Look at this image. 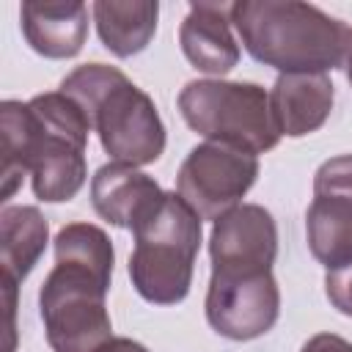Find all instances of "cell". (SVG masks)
Segmentation results:
<instances>
[{
    "label": "cell",
    "instance_id": "cell-5",
    "mask_svg": "<svg viewBox=\"0 0 352 352\" xmlns=\"http://www.w3.org/2000/svg\"><path fill=\"white\" fill-rule=\"evenodd\" d=\"M129 278L135 292L154 305H176L190 294L195 256L201 250V217L179 192H165L162 204L135 231Z\"/></svg>",
    "mask_w": 352,
    "mask_h": 352
},
{
    "label": "cell",
    "instance_id": "cell-16",
    "mask_svg": "<svg viewBox=\"0 0 352 352\" xmlns=\"http://www.w3.org/2000/svg\"><path fill=\"white\" fill-rule=\"evenodd\" d=\"M50 239V223L36 206H3L0 212V264L3 278L25 280L38 264Z\"/></svg>",
    "mask_w": 352,
    "mask_h": 352
},
{
    "label": "cell",
    "instance_id": "cell-18",
    "mask_svg": "<svg viewBox=\"0 0 352 352\" xmlns=\"http://www.w3.org/2000/svg\"><path fill=\"white\" fill-rule=\"evenodd\" d=\"M324 294H327L330 305L338 314L352 316V264L338 267V270H327V275H324Z\"/></svg>",
    "mask_w": 352,
    "mask_h": 352
},
{
    "label": "cell",
    "instance_id": "cell-13",
    "mask_svg": "<svg viewBox=\"0 0 352 352\" xmlns=\"http://www.w3.org/2000/svg\"><path fill=\"white\" fill-rule=\"evenodd\" d=\"M22 33L33 52L50 60L74 58L88 38V6L69 3H36L28 0L19 8Z\"/></svg>",
    "mask_w": 352,
    "mask_h": 352
},
{
    "label": "cell",
    "instance_id": "cell-9",
    "mask_svg": "<svg viewBox=\"0 0 352 352\" xmlns=\"http://www.w3.org/2000/svg\"><path fill=\"white\" fill-rule=\"evenodd\" d=\"M278 256L275 217L258 204H239L214 220L209 234L212 272L253 275L272 272Z\"/></svg>",
    "mask_w": 352,
    "mask_h": 352
},
{
    "label": "cell",
    "instance_id": "cell-11",
    "mask_svg": "<svg viewBox=\"0 0 352 352\" xmlns=\"http://www.w3.org/2000/svg\"><path fill=\"white\" fill-rule=\"evenodd\" d=\"M179 44L198 72L217 77L231 72L239 63V44L231 33V6L192 3L179 28Z\"/></svg>",
    "mask_w": 352,
    "mask_h": 352
},
{
    "label": "cell",
    "instance_id": "cell-17",
    "mask_svg": "<svg viewBox=\"0 0 352 352\" xmlns=\"http://www.w3.org/2000/svg\"><path fill=\"white\" fill-rule=\"evenodd\" d=\"M346 192L352 195V154H338L324 160L314 173V192Z\"/></svg>",
    "mask_w": 352,
    "mask_h": 352
},
{
    "label": "cell",
    "instance_id": "cell-20",
    "mask_svg": "<svg viewBox=\"0 0 352 352\" xmlns=\"http://www.w3.org/2000/svg\"><path fill=\"white\" fill-rule=\"evenodd\" d=\"M99 352H148L143 344H138V341H132V338H124V336H118V338H110Z\"/></svg>",
    "mask_w": 352,
    "mask_h": 352
},
{
    "label": "cell",
    "instance_id": "cell-1",
    "mask_svg": "<svg viewBox=\"0 0 352 352\" xmlns=\"http://www.w3.org/2000/svg\"><path fill=\"white\" fill-rule=\"evenodd\" d=\"M3 129V187L6 204L25 173H30L38 201H72L88 176L85 146L91 124L80 104L63 91L38 94L30 102L6 99L0 104Z\"/></svg>",
    "mask_w": 352,
    "mask_h": 352
},
{
    "label": "cell",
    "instance_id": "cell-8",
    "mask_svg": "<svg viewBox=\"0 0 352 352\" xmlns=\"http://www.w3.org/2000/svg\"><path fill=\"white\" fill-rule=\"evenodd\" d=\"M206 322L231 341H253L270 333L280 314V289L272 272H212L206 289Z\"/></svg>",
    "mask_w": 352,
    "mask_h": 352
},
{
    "label": "cell",
    "instance_id": "cell-2",
    "mask_svg": "<svg viewBox=\"0 0 352 352\" xmlns=\"http://www.w3.org/2000/svg\"><path fill=\"white\" fill-rule=\"evenodd\" d=\"M116 250L94 223H66L55 236V267L41 283L38 311L52 352H99L113 338L107 292Z\"/></svg>",
    "mask_w": 352,
    "mask_h": 352
},
{
    "label": "cell",
    "instance_id": "cell-10",
    "mask_svg": "<svg viewBox=\"0 0 352 352\" xmlns=\"http://www.w3.org/2000/svg\"><path fill=\"white\" fill-rule=\"evenodd\" d=\"M162 187L135 165L107 162L91 179L94 212L116 228L135 231L162 204Z\"/></svg>",
    "mask_w": 352,
    "mask_h": 352
},
{
    "label": "cell",
    "instance_id": "cell-12",
    "mask_svg": "<svg viewBox=\"0 0 352 352\" xmlns=\"http://www.w3.org/2000/svg\"><path fill=\"white\" fill-rule=\"evenodd\" d=\"M336 88L327 74H280L270 91L272 121L286 138L316 132L333 110Z\"/></svg>",
    "mask_w": 352,
    "mask_h": 352
},
{
    "label": "cell",
    "instance_id": "cell-14",
    "mask_svg": "<svg viewBox=\"0 0 352 352\" xmlns=\"http://www.w3.org/2000/svg\"><path fill=\"white\" fill-rule=\"evenodd\" d=\"M305 239L311 256L324 270L352 264V195L346 192H314L305 212Z\"/></svg>",
    "mask_w": 352,
    "mask_h": 352
},
{
    "label": "cell",
    "instance_id": "cell-6",
    "mask_svg": "<svg viewBox=\"0 0 352 352\" xmlns=\"http://www.w3.org/2000/svg\"><path fill=\"white\" fill-rule=\"evenodd\" d=\"M179 113L187 126L212 143H228L250 154L278 146L270 94L256 82L190 80L179 94Z\"/></svg>",
    "mask_w": 352,
    "mask_h": 352
},
{
    "label": "cell",
    "instance_id": "cell-15",
    "mask_svg": "<svg viewBox=\"0 0 352 352\" xmlns=\"http://www.w3.org/2000/svg\"><path fill=\"white\" fill-rule=\"evenodd\" d=\"M91 11L102 44L116 58H132L143 52L157 33V0H96Z\"/></svg>",
    "mask_w": 352,
    "mask_h": 352
},
{
    "label": "cell",
    "instance_id": "cell-3",
    "mask_svg": "<svg viewBox=\"0 0 352 352\" xmlns=\"http://www.w3.org/2000/svg\"><path fill=\"white\" fill-rule=\"evenodd\" d=\"M231 25L250 58L280 74H327L352 47L346 22L300 0L231 3Z\"/></svg>",
    "mask_w": 352,
    "mask_h": 352
},
{
    "label": "cell",
    "instance_id": "cell-4",
    "mask_svg": "<svg viewBox=\"0 0 352 352\" xmlns=\"http://www.w3.org/2000/svg\"><path fill=\"white\" fill-rule=\"evenodd\" d=\"M60 91L80 104L113 162L151 165L165 151V124L154 99L121 69L82 63L60 80Z\"/></svg>",
    "mask_w": 352,
    "mask_h": 352
},
{
    "label": "cell",
    "instance_id": "cell-21",
    "mask_svg": "<svg viewBox=\"0 0 352 352\" xmlns=\"http://www.w3.org/2000/svg\"><path fill=\"white\" fill-rule=\"evenodd\" d=\"M344 69H346V80H349V85H352V47H349V52H346V60H344Z\"/></svg>",
    "mask_w": 352,
    "mask_h": 352
},
{
    "label": "cell",
    "instance_id": "cell-7",
    "mask_svg": "<svg viewBox=\"0 0 352 352\" xmlns=\"http://www.w3.org/2000/svg\"><path fill=\"white\" fill-rule=\"evenodd\" d=\"M258 157L228 143H198L176 173V192L201 220H220L256 184Z\"/></svg>",
    "mask_w": 352,
    "mask_h": 352
},
{
    "label": "cell",
    "instance_id": "cell-19",
    "mask_svg": "<svg viewBox=\"0 0 352 352\" xmlns=\"http://www.w3.org/2000/svg\"><path fill=\"white\" fill-rule=\"evenodd\" d=\"M300 352H352V341L336 333H316L302 344Z\"/></svg>",
    "mask_w": 352,
    "mask_h": 352
}]
</instances>
